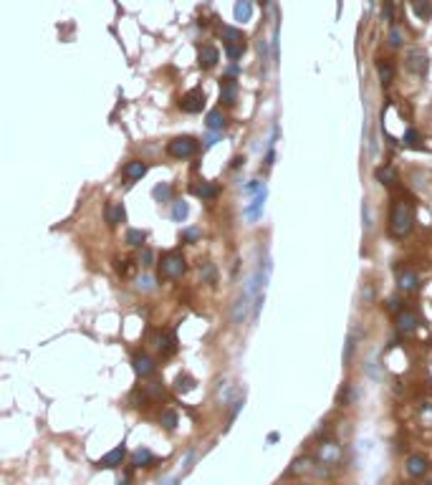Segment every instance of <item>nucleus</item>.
I'll return each instance as SVG.
<instances>
[{
  "instance_id": "obj_4",
  "label": "nucleus",
  "mask_w": 432,
  "mask_h": 485,
  "mask_svg": "<svg viewBox=\"0 0 432 485\" xmlns=\"http://www.w3.org/2000/svg\"><path fill=\"white\" fill-rule=\"evenodd\" d=\"M205 101H208V99H205V91L192 89L180 99V109H182L185 114H200V111L205 109Z\"/></svg>"
},
{
  "instance_id": "obj_49",
  "label": "nucleus",
  "mask_w": 432,
  "mask_h": 485,
  "mask_svg": "<svg viewBox=\"0 0 432 485\" xmlns=\"http://www.w3.org/2000/svg\"><path fill=\"white\" fill-rule=\"evenodd\" d=\"M278 437H280L278 432H271V435H268V442H278Z\"/></svg>"
},
{
  "instance_id": "obj_28",
  "label": "nucleus",
  "mask_w": 432,
  "mask_h": 485,
  "mask_svg": "<svg viewBox=\"0 0 432 485\" xmlns=\"http://www.w3.org/2000/svg\"><path fill=\"white\" fill-rule=\"evenodd\" d=\"M311 465H313V460H311V457H298V460H293V462H291V468L286 470V475H298V473H306Z\"/></svg>"
},
{
  "instance_id": "obj_50",
  "label": "nucleus",
  "mask_w": 432,
  "mask_h": 485,
  "mask_svg": "<svg viewBox=\"0 0 432 485\" xmlns=\"http://www.w3.org/2000/svg\"><path fill=\"white\" fill-rule=\"evenodd\" d=\"M243 162H246V159H243V157H235V159H233V167H240V164H243Z\"/></svg>"
},
{
  "instance_id": "obj_46",
  "label": "nucleus",
  "mask_w": 432,
  "mask_h": 485,
  "mask_svg": "<svg viewBox=\"0 0 432 485\" xmlns=\"http://www.w3.org/2000/svg\"><path fill=\"white\" fill-rule=\"evenodd\" d=\"M238 71H240V68H238V63H233V66H230V68H228V73H230V76H235V73H238Z\"/></svg>"
},
{
  "instance_id": "obj_2",
  "label": "nucleus",
  "mask_w": 432,
  "mask_h": 485,
  "mask_svg": "<svg viewBox=\"0 0 432 485\" xmlns=\"http://www.w3.org/2000/svg\"><path fill=\"white\" fill-rule=\"evenodd\" d=\"M187 271V260L180 253H164L159 260V278H182Z\"/></svg>"
},
{
  "instance_id": "obj_21",
  "label": "nucleus",
  "mask_w": 432,
  "mask_h": 485,
  "mask_svg": "<svg viewBox=\"0 0 432 485\" xmlns=\"http://www.w3.org/2000/svg\"><path fill=\"white\" fill-rule=\"evenodd\" d=\"M253 15V0H238L235 3V21L238 23H246Z\"/></svg>"
},
{
  "instance_id": "obj_16",
  "label": "nucleus",
  "mask_w": 432,
  "mask_h": 485,
  "mask_svg": "<svg viewBox=\"0 0 432 485\" xmlns=\"http://www.w3.org/2000/svg\"><path fill=\"white\" fill-rule=\"evenodd\" d=\"M192 192L202 200H213L220 195V184L217 182H197V184H192Z\"/></svg>"
},
{
  "instance_id": "obj_45",
  "label": "nucleus",
  "mask_w": 432,
  "mask_h": 485,
  "mask_svg": "<svg viewBox=\"0 0 432 485\" xmlns=\"http://www.w3.org/2000/svg\"><path fill=\"white\" fill-rule=\"evenodd\" d=\"M273 159H276V152H268V157H266V164L271 167V164H273Z\"/></svg>"
},
{
  "instance_id": "obj_15",
  "label": "nucleus",
  "mask_w": 432,
  "mask_h": 485,
  "mask_svg": "<svg viewBox=\"0 0 432 485\" xmlns=\"http://www.w3.org/2000/svg\"><path fill=\"white\" fill-rule=\"evenodd\" d=\"M235 99H238V84L233 79H222L220 81V101L230 106V104H235Z\"/></svg>"
},
{
  "instance_id": "obj_19",
  "label": "nucleus",
  "mask_w": 432,
  "mask_h": 485,
  "mask_svg": "<svg viewBox=\"0 0 432 485\" xmlns=\"http://www.w3.org/2000/svg\"><path fill=\"white\" fill-rule=\"evenodd\" d=\"M157 460L155 455H152V450H147V447H139V450H134V455H132V465L134 468H152Z\"/></svg>"
},
{
  "instance_id": "obj_51",
  "label": "nucleus",
  "mask_w": 432,
  "mask_h": 485,
  "mask_svg": "<svg viewBox=\"0 0 432 485\" xmlns=\"http://www.w3.org/2000/svg\"><path fill=\"white\" fill-rule=\"evenodd\" d=\"M427 485H432V480H430V483H427Z\"/></svg>"
},
{
  "instance_id": "obj_3",
  "label": "nucleus",
  "mask_w": 432,
  "mask_h": 485,
  "mask_svg": "<svg viewBox=\"0 0 432 485\" xmlns=\"http://www.w3.org/2000/svg\"><path fill=\"white\" fill-rule=\"evenodd\" d=\"M200 150L197 139L195 137H175L167 142V154L175 157V159H187V157H195Z\"/></svg>"
},
{
  "instance_id": "obj_37",
  "label": "nucleus",
  "mask_w": 432,
  "mask_h": 485,
  "mask_svg": "<svg viewBox=\"0 0 432 485\" xmlns=\"http://www.w3.org/2000/svg\"><path fill=\"white\" fill-rule=\"evenodd\" d=\"M200 228H187V230H182V242H197L200 240Z\"/></svg>"
},
{
  "instance_id": "obj_17",
  "label": "nucleus",
  "mask_w": 432,
  "mask_h": 485,
  "mask_svg": "<svg viewBox=\"0 0 432 485\" xmlns=\"http://www.w3.org/2000/svg\"><path fill=\"white\" fill-rule=\"evenodd\" d=\"M417 329V316L412 313V311H400V316H397V331L400 333H409Z\"/></svg>"
},
{
  "instance_id": "obj_30",
  "label": "nucleus",
  "mask_w": 432,
  "mask_h": 485,
  "mask_svg": "<svg viewBox=\"0 0 432 485\" xmlns=\"http://www.w3.org/2000/svg\"><path fill=\"white\" fill-rule=\"evenodd\" d=\"M175 389H177L180 394L192 392V389H195V379H192L190 374H180V377L175 379Z\"/></svg>"
},
{
  "instance_id": "obj_18",
  "label": "nucleus",
  "mask_w": 432,
  "mask_h": 485,
  "mask_svg": "<svg viewBox=\"0 0 432 485\" xmlns=\"http://www.w3.org/2000/svg\"><path fill=\"white\" fill-rule=\"evenodd\" d=\"M225 124H228V119H225V114H222L220 109H213V111H210V114L205 117V126H208L210 132H217V134H222Z\"/></svg>"
},
{
  "instance_id": "obj_25",
  "label": "nucleus",
  "mask_w": 432,
  "mask_h": 485,
  "mask_svg": "<svg viewBox=\"0 0 432 485\" xmlns=\"http://www.w3.org/2000/svg\"><path fill=\"white\" fill-rule=\"evenodd\" d=\"M377 68H379V79H382V84L384 86H389L392 84V79H395V68L389 66V61H377Z\"/></svg>"
},
{
  "instance_id": "obj_39",
  "label": "nucleus",
  "mask_w": 432,
  "mask_h": 485,
  "mask_svg": "<svg viewBox=\"0 0 432 485\" xmlns=\"http://www.w3.org/2000/svg\"><path fill=\"white\" fill-rule=\"evenodd\" d=\"M389 46H392V48H400L402 46V33L400 30H392V33H389Z\"/></svg>"
},
{
  "instance_id": "obj_31",
  "label": "nucleus",
  "mask_w": 432,
  "mask_h": 485,
  "mask_svg": "<svg viewBox=\"0 0 432 485\" xmlns=\"http://www.w3.org/2000/svg\"><path fill=\"white\" fill-rule=\"evenodd\" d=\"M200 275H202V281H208V283H215V278H217L215 266H213L210 260H205V263H200Z\"/></svg>"
},
{
  "instance_id": "obj_52",
  "label": "nucleus",
  "mask_w": 432,
  "mask_h": 485,
  "mask_svg": "<svg viewBox=\"0 0 432 485\" xmlns=\"http://www.w3.org/2000/svg\"><path fill=\"white\" fill-rule=\"evenodd\" d=\"M400 485H402V483H400Z\"/></svg>"
},
{
  "instance_id": "obj_34",
  "label": "nucleus",
  "mask_w": 432,
  "mask_h": 485,
  "mask_svg": "<svg viewBox=\"0 0 432 485\" xmlns=\"http://www.w3.org/2000/svg\"><path fill=\"white\" fill-rule=\"evenodd\" d=\"M137 288L144 291V293H152V291H157V281L152 275H142V278L137 281Z\"/></svg>"
},
{
  "instance_id": "obj_35",
  "label": "nucleus",
  "mask_w": 432,
  "mask_h": 485,
  "mask_svg": "<svg viewBox=\"0 0 432 485\" xmlns=\"http://www.w3.org/2000/svg\"><path fill=\"white\" fill-rule=\"evenodd\" d=\"M377 180L382 184H395V170L392 167H379L377 170Z\"/></svg>"
},
{
  "instance_id": "obj_13",
  "label": "nucleus",
  "mask_w": 432,
  "mask_h": 485,
  "mask_svg": "<svg viewBox=\"0 0 432 485\" xmlns=\"http://www.w3.org/2000/svg\"><path fill=\"white\" fill-rule=\"evenodd\" d=\"M124 220H126V210H124L122 202H109L106 205V225L109 228H117V225H122Z\"/></svg>"
},
{
  "instance_id": "obj_7",
  "label": "nucleus",
  "mask_w": 432,
  "mask_h": 485,
  "mask_svg": "<svg viewBox=\"0 0 432 485\" xmlns=\"http://www.w3.org/2000/svg\"><path fill=\"white\" fill-rule=\"evenodd\" d=\"M318 460H321V465H336L341 460V447L336 445V442H324L321 445V450H318Z\"/></svg>"
},
{
  "instance_id": "obj_24",
  "label": "nucleus",
  "mask_w": 432,
  "mask_h": 485,
  "mask_svg": "<svg viewBox=\"0 0 432 485\" xmlns=\"http://www.w3.org/2000/svg\"><path fill=\"white\" fill-rule=\"evenodd\" d=\"M144 240H147V233H144V230H139V228L126 230V238H124V242H126V245H132V248H142V245H144Z\"/></svg>"
},
{
  "instance_id": "obj_43",
  "label": "nucleus",
  "mask_w": 432,
  "mask_h": 485,
  "mask_svg": "<svg viewBox=\"0 0 432 485\" xmlns=\"http://www.w3.org/2000/svg\"><path fill=\"white\" fill-rule=\"evenodd\" d=\"M217 139H220V134H217V132H210V134L205 137V147H213V144H217Z\"/></svg>"
},
{
  "instance_id": "obj_8",
  "label": "nucleus",
  "mask_w": 432,
  "mask_h": 485,
  "mask_svg": "<svg viewBox=\"0 0 432 485\" xmlns=\"http://www.w3.org/2000/svg\"><path fill=\"white\" fill-rule=\"evenodd\" d=\"M122 175H124V180H129V182L142 180V177L147 175V164H144L142 159H129V162L124 164Z\"/></svg>"
},
{
  "instance_id": "obj_47",
  "label": "nucleus",
  "mask_w": 432,
  "mask_h": 485,
  "mask_svg": "<svg viewBox=\"0 0 432 485\" xmlns=\"http://www.w3.org/2000/svg\"><path fill=\"white\" fill-rule=\"evenodd\" d=\"M162 485H180V478H170V480H164Z\"/></svg>"
},
{
  "instance_id": "obj_12",
  "label": "nucleus",
  "mask_w": 432,
  "mask_h": 485,
  "mask_svg": "<svg viewBox=\"0 0 432 485\" xmlns=\"http://www.w3.org/2000/svg\"><path fill=\"white\" fill-rule=\"evenodd\" d=\"M217 61H220V53H217L215 46H202V48L197 51V63H200V68H213Z\"/></svg>"
},
{
  "instance_id": "obj_11",
  "label": "nucleus",
  "mask_w": 432,
  "mask_h": 485,
  "mask_svg": "<svg viewBox=\"0 0 432 485\" xmlns=\"http://www.w3.org/2000/svg\"><path fill=\"white\" fill-rule=\"evenodd\" d=\"M263 205H266V190H260V192L250 200V205L246 208V220L248 222H255V220L263 215Z\"/></svg>"
},
{
  "instance_id": "obj_42",
  "label": "nucleus",
  "mask_w": 432,
  "mask_h": 485,
  "mask_svg": "<svg viewBox=\"0 0 432 485\" xmlns=\"http://www.w3.org/2000/svg\"><path fill=\"white\" fill-rule=\"evenodd\" d=\"M362 212H364V230H369L371 228V215H369V205H367V202H364Z\"/></svg>"
},
{
  "instance_id": "obj_38",
  "label": "nucleus",
  "mask_w": 432,
  "mask_h": 485,
  "mask_svg": "<svg viewBox=\"0 0 432 485\" xmlns=\"http://www.w3.org/2000/svg\"><path fill=\"white\" fill-rule=\"evenodd\" d=\"M114 263H117V271L122 273V275H129V273L134 271V263H132V260H119V258H117Z\"/></svg>"
},
{
  "instance_id": "obj_9",
  "label": "nucleus",
  "mask_w": 432,
  "mask_h": 485,
  "mask_svg": "<svg viewBox=\"0 0 432 485\" xmlns=\"http://www.w3.org/2000/svg\"><path fill=\"white\" fill-rule=\"evenodd\" d=\"M124 455H126V447H124V445H119V447H114L111 453L104 455V457H101V460H99L96 465H99V468H106V470H111V468H119V465L124 462Z\"/></svg>"
},
{
  "instance_id": "obj_20",
  "label": "nucleus",
  "mask_w": 432,
  "mask_h": 485,
  "mask_svg": "<svg viewBox=\"0 0 432 485\" xmlns=\"http://www.w3.org/2000/svg\"><path fill=\"white\" fill-rule=\"evenodd\" d=\"M409 5H412V10H415V15L420 21H430L432 18V0H409Z\"/></svg>"
},
{
  "instance_id": "obj_48",
  "label": "nucleus",
  "mask_w": 432,
  "mask_h": 485,
  "mask_svg": "<svg viewBox=\"0 0 432 485\" xmlns=\"http://www.w3.org/2000/svg\"><path fill=\"white\" fill-rule=\"evenodd\" d=\"M117 485H132V478H129V475H124V478H122V480H119Z\"/></svg>"
},
{
  "instance_id": "obj_33",
  "label": "nucleus",
  "mask_w": 432,
  "mask_h": 485,
  "mask_svg": "<svg viewBox=\"0 0 432 485\" xmlns=\"http://www.w3.org/2000/svg\"><path fill=\"white\" fill-rule=\"evenodd\" d=\"M159 422L164 424L167 430H175V427H177V412H175V409H164V412L159 415Z\"/></svg>"
},
{
  "instance_id": "obj_36",
  "label": "nucleus",
  "mask_w": 432,
  "mask_h": 485,
  "mask_svg": "<svg viewBox=\"0 0 432 485\" xmlns=\"http://www.w3.org/2000/svg\"><path fill=\"white\" fill-rule=\"evenodd\" d=\"M137 263H139L142 268H152V266H155V255H152V250H149V248H142Z\"/></svg>"
},
{
  "instance_id": "obj_23",
  "label": "nucleus",
  "mask_w": 432,
  "mask_h": 485,
  "mask_svg": "<svg viewBox=\"0 0 432 485\" xmlns=\"http://www.w3.org/2000/svg\"><path fill=\"white\" fill-rule=\"evenodd\" d=\"M152 197H155L157 202H170V200H172V184H170V182H159V184H155Z\"/></svg>"
},
{
  "instance_id": "obj_29",
  "label": "nucleus",
  "mask_w": 432,
  "mask_h": 485,
  "mask_svg": "<svg viewBox=\"0 0 432 485\" xmlns=\"http://www.w3.org/2000/svg\"><path fill=\"white\" fill-rule=\"evenodd\" d=\"M417 273L415 271H404V273H400V288L402 291H415L417 288Z\"/></svg>"
},
{
  "instance_id": "obj_41",
  "label": "nucleus",
  "mask_w": 432,
  "mask_h": 485,
  "mask_svg": "<svg viewBox=\"0 0 432 485\" xmlns=\"http://www.w3.org/2000/svg\"><path fill=\"white\" fill-rule=\"evenodd\" d=\"M387 308H389V311H397V313H400V311H402V301H400V299H395V296H392V299L387 301Z\"/></svg>"
},
{
  "instance_id": "obj_44",
  "label": "nucleus",
  "mask_w": 432,
  "mask_h": 485,
  "mask_svg": "<svg viewBox=\"0 0 432 485\" xmlns=\"http://www.w3.org/2000/svg\"><path fill=\"white\" fill-rule=\"evenodd\" d=\"M192 462H195V450H190V453L185 455V462H182V465H185V470H190V468H192Z\"/></svg>"
},
{
  "instance_id": "obj_22",
  "label": "nucleus",
  "mask_w": 432,
  "mask_h": 485,
  "mask_svg": "<svg viewBox=\"0 0 432 485\" xmlns=\"http://www.w3.org/2000/svg\"><path fill=\"white\" fill-rule=\"evenodd\" d=\"M142 392H144V397H147L149 402L164 399V384H162V382H149V384L142 387Z\"/></svg>"
},
{
  "instance_id": "obj_14",
  "label": "nucleus",
  "mask_w": 432,
  "mask_h": 485,
  "mask_svg": "<svg viewBox=\"0 0 432 485\" xmlns=\"http://www.w3.org/2000/svg\"><path fill=\"white\" fill-rule=\"evenodd\" d=\"M427 457H422V455H409L407 457V473L412 475V478H420V475H425L427 473Z\"/></svg>"
},
{
  "instance_id": "obj_10",
  "label": "nucleus",
  "mask_w": 432,
  "mask_h": 485,
  "mask_svg": "<svg viewBox=\"0 0 432 485\" xmlns=\"http://www.w3.org/2000/svg\"><path fill=\"white\" fill-rule=\"evenodd\" d=\"M250 301H253V296L248 293V291H243L240 293V299L235 301V306H233V324H243L248 316V308H250Z\"/></svg>"
},
{
  "instance_id": "obj_26",
  "label": "nucleus",
  "mask_w": 432,
  "mask_h": 485,
  "mask_svg": "<svg viewBox=\"0 0 432 485\" xmlns=\"http://www.w3.org/2000/svg\"><path fill=\"white\" fill-rule=\"evenodd\" d=\"M222 41H225V46H233V43H246V35H243L238 28L225 26V28H222Z\"/></svg>"
},
{
  "instance_id": "obj_6",
  "label": "nucleus",
  "mask_w": 432,
  "mask_h": 485,
  "mask_svg": "<svg viewBox=\"0 0 432 485\" xmlns=\"http://www.w3.org/2000/svg\"><path fill=\"white\" fill-rule=\"evenodd\" d=\"M132 366H134V371H137L139 377H152L157 371V364L149 354H134V357H132Z\"/></svg>"
},
{
  "instance_id": "obj_27",
  "label": "nucleus",
  "mask_w": 432,
  "mask_h": 485,
  "mask_svg": "<svg viewBox=\"0 0 432 485\" xmlns=\"http://www.w3.org/2000/svg\"><path fill=\"white\" fill-rule=\"evenodd\" d=\"M187 215H190V205H187L185 200H175L172 202V220L182 222V220H187Z\"/></svg>"
},
{
  "instance_id": "obj_5",
  "label": "nucleus",
  "mask_w": 432,
  "mask_h": 485,
  "mask_svg": "<svg viewBox=\"0 0 432 485\" xmlns=\"http://www.w3.org/2000/svg\"><path fill=\"white\" fill-rule=\"evenodd\" d=\"M407 68H409L412 73H417V76H425L427 68H430V61H427V56H425V51L412 48V51L407 53Z\"/></svg>"
},
{
  "instance_id": "obj_32",
  "label": "nucleus",
  "mask_w": 432,
  "mask_h": 485,
  "mask_svg": "<svg viewBox=\"0 0 432 485\" xmlns=\"http://www.w3.org/2000/svg\"><path fill=\"white\" fill-rule=\"evenodd\" d=\"M404 144H407V147H415V150H422V134L415 132V129H407V134H404Z\"/></svg>"
},
{
  "instance_id": "obj_1",
  "label": "nucleus",
  "mask_w": 432,
  "mask_h": 485,
  "mask_svg": "<svg viewBox=\"0 0 432 485\" xmlns=\"http://www.w3.org/2000/svg\"><path fill=\"white\" fill-rule=\"evenodd\" d=\"M412 230V210L404 200H397L389 210V233L395 238H404Z\"/></svg>"
},
{
  "instance_id": "obj_40",
  "label": "nucleus",
  "mask_w": 432,
  "mask_h": 485,
  "mask_svg": "<svg viewBox=\"0 0 432 485\" xmlns=\"http://www.w3.org/2000/svg\"><path fill=\"white\" fill-rule=\"evenodd\" d=\"M351 351H354V339L349 336V339H346V349H344V362L346 364L351 362Z\"/></svg>"
}]
</instances>
